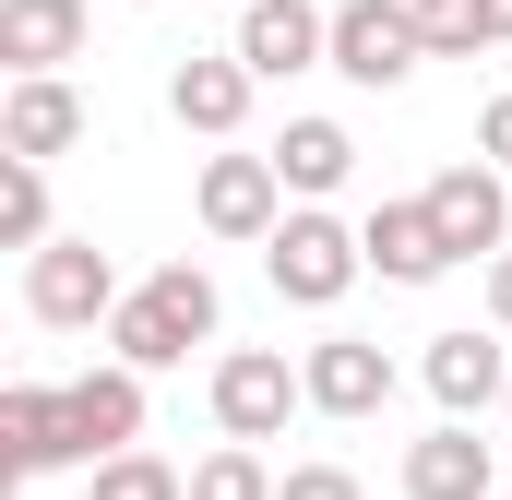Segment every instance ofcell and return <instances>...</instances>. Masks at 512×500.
<instances>
[{
    "label": "cell",
    "mask_w": 512,
    "mask_h": 500,
    "mask_svg": "<svg viewBox=\"0 0 512 500\" xmlns=\"http://www.w3.org/2000/svg\"><path fill=\"white\" fill-rule=\"evenodd\" d=\"M84 143V96L72 84H12L0 96V167H48Z\"/></svg>",
    "instance_id": "cell-15"
},
{
    "label": "cell",
    "mask_w": 512,
    "mask_h": 500,
    "mask_svg": "<svg viewBox=\"0 0 512 500\" xmlns=\"http://www.w3.org/2000/svg\"><path fill=\"white\" fill-rule=\"evenodd\" d=\"M405 500H501V465H489V441L477 429H429V441H405Z\"/></svg>",
    "instance_id": "cell-16"
},
{
    "label": "cell",
    "mask_w": 512,
    "mask_h": 500,
    "mask_svg": "<svg viewBox=\"0 0 512 500\" xmlns=\"http://www.w3.org/2000/svg\"><path fill=\"white\" fill-rule=\"evenodd\" d=\"M191 215H203V239L262 250L274 227H286V179H274V155H203V191H191Z\"/></svg>",
    "instance_id": "cell-8"
},
{
    "label": "cell",
    "mask_w": 512,
    "mask_h": 500,
    "mask_svg": "<svg viewBox=\"0 0 512 500\" xmlns=\"http://www.w3.org/2000/svg\"><path fill=\"white\" fill-rule=\"evenodd\" d=\"M477 155H489V167H512V84L477 108Z\"/></svg>",
    "instance_id": "cell-24"
},
{
    "label": "cell",
    "mask_w": 512,
    "mask_h": 500,
    "mask_svg": "<svg viewBox=\"0 0 512 500\" xmlns=\"http://www.w3.org/2000/svg\"><path fill=\"white\" fill-rule=\"evenodd\" d=\"M48 239H60V227H48V167H0V250L36 262Z\"/></svg>",
    "instance_id": "cell-19"
},
{
    "label": "cell",
    "mask_w": 512,
    "mask_h": 500,
    "mask_svg": "<svg viewBox=\"0 0 512 500\" xmlns=\"http://www.w3.org/2000/svg\"><path fill=\"white\" fill-rule=\"evenodd\" d=\"M417 36H429V60H477V48H501V36H489V0H417Z\"/></svg>",
    "instance_id": "cell-21"
},
{
    "label": "cell",
    "mask_w": 512,
    "mask_h": 500,
    "mask_svg": "<svg viewBox=\"0 0 512 500\" xmlns=\"http://www.w3.org/2000/svg\"><path fill=\"white\" fill-rule=\"evenodd\" d=\"M239 60H251V84L334 72V12H310V0H251V12H239Z\"/></svg>",
    "instance_id": "cell-9"
},
{
    "label": "cell",
    "mask_w": 512,
    "mask_h": 500,
    "mask_svg": "<svg viewBox=\"0 0 512 500\" xmlns=\"http://www.w3.org/2000/svg\"><path fill=\"white\" fill-rule=\"evenodd\" d=\"M274 179H286L298 203H334V191L358 179V131H346V120H286V143H274Z\"/></svg>",
    "instance_id": "cell-18"
},
{
    "label": "cell",
    "mask_w": 512,
    "mask_h": 500,
    "mask_svg": "<svg viewBox=\"0 0 512 500\" xmlns=\"http://www.w3.org/2000/svg\"><path fill=\"white\" fill-rule=\"evenodd\" d=\"M262 274H274L286 310H334V298L370 274V250H358V227H346L334 203H286V227L262 239Z\"/></svg>",
    "instance_id": "cell-2"
},
{
    "label": "cell",
    "mask_w": 512,
    "mask_h": 500,
    "mask_svg": "<svg viewBox=\"0 0 512 500\" xmlns=\"http://www.w3.org/2000/svg\"><path fill=\"white\" fill-rule=\"evenodd\" d=\"M298 405H310V381L286 370L274 346H227V358H215V429H227V441H251V453H262Z\"/></svg>",
    "instance_id": "cell-6"
},
{
    "label": "cell",
    "mask_w": 512,
    "mask_h": 500,
    "mask_svg": "<svg viewBox=\"0 0 512 500\" xmlns=\"http://www.w3.org/2000/svg\"><path fill=\"white\" fill-rule=\"evenodd\" d=\"M429 60V36H417V0H334V72L346 84H405Z\"/></svg>",
    "instance_id": "cell-7"
},
{
    "label": "cell",
    "mask_w": 512,
    "mask_h": 500,
    "mask_svg": "<svg viewBox=\"0 0 512 500\" xmlns=\"http://www.w3.org/2000/svg\"><path fill=\"white\" fill-rule=\"evenodd\" d=\"M501 417H512V393H501Z\"/></svg>",
    "instance_id": "cell-27"
},
{
    "label": "cell",
    "mask_w": 512,
    "mask_h": 500,
    "mask_svg": "<svg viewBox=\"0 0 512 500\" xmlns=\"http://www.w3.org/2000/svg\"><path fill=\"white\" fill-rule=\"evenodd\" d=\"M215 322H227L215 274H203V262H155V274L120 298V322H108V358L155 381V370H179L191 346H215Z\"/></svg>",
    "instance_id": "cell-1"
},
{
    "label": "cell",
    "mask_w": 512,
    "mask_h": 500,
    "mask_svg": "<svg viewBox=\"0 0 512 500\" xmlns=\"http://www.w3.org/2000/svg\"><path fill=\"white\" fill-rule=\"evenodd\" d=\"M274 500H370V489H358V465H286Z\"/></svg>",
    "instance_id": "cell-23"
},
{
    "label": "cell",
    "mask_w": 512,
    "mask_h": 500,
    "mask_svg": "<svg viewBox=\"0 0 512 500\" xmlns=\"http://www.w3.org/2000/svg\"><path fill=\"white\" fill-rule=\"evenodd\" d=\"M60 429H72V465L96 477V465H120V453H143V370H84L60 381Z\"/></svg>",
    "instance_id": "cell-5"
},
{
    "label": "cell",
    "mask_w": 512,
    "mask_h": 500,
    "mask_svg": "<svg viewBox=\"0 0 512 500\" xmlns=\"http://www.w3.org/2000/svg\"><path fill=\"white\" fill-rule=\"evenodd\" d=\"M298 381H310V417H382L393 405V358L370 334H322V346L298 358Z\"/></svg>",
    "instance_id": "cell-11"
},
{
    "label": "cell",
    "mask_w": 512,
    "mask_h": 500,
    "mask_svg": "<svg viewBox=\"0 0 512 500\" xmlns=\"http://www.w3.org/2000/svg\"><path fill=\"white\" fill-rule=\"evenodd\" d=\"M0 453H12V477H60V465H72L60 381H12V393H0Z\"/></svg>",
    "instance_id": "cell-17"
},
{
    "label": "cell",
    "mask_w": 512,
    "mask_h": 500,
    "mask_svg": "<svg viewBox=\"0 0 512 500\" xmlns=\"http://www.w3.org/2000/svg\"><path fill=\"white\" fill-rule=\"evenodd\" d=\"M239 12H251V0H239Z\"/></svg>",
    "instance_id": "cell-28"
},
{
    "label": "cell",
    "mask_w": 512,
    "mask_h": 500,
    "mask_svg": "<svg viewBox=\"0 0 512 500\" xmlns=\"http://www.w3.org/2000/svg\"><path fill=\"white\" fill-rule=\"evenodd\" d=\"M358 250H370L382 286H441V274H453V250H441V227H429V203H370V215H358Z\"/></svg>",
    "instance_id": "cell-14"
},
{
    "label": "cell",
    "mask_w": 512,
    "mask_h": 500,
    "mask_svg": "<svg viewBox=\"0 0 512 500\" xmlns=\"http://www.w3.org/2000/svg\"><path fill=\"white\" fill-rule=\"evenodd\" d=\"M167 120L203 131V143H227V131L251 120V60H239V48H191V60L167 72Z\"/></svg>",
    "instance_id": "cell-12"
},
{
    "label": "cell",
    "mask_w": 512,
    "mask_h": 500,
    "mask_svg": "<svg viewBox=\"0 0 512 500\" xmlns=\"http://www.w3.org/2000/svg\"><path fill=\"white\" fill-rule=\"evenodd\" d=\"M120 262H108V250L96 239H48L36 250V262H24V310H36V322H48V334H96V322H120Z\"/></svg>",
    "instance_id": "cell-3"
},
{
    "label": "cell",
    "mask_w": 512,
    "mask_h": 500,
    "mask_svg": "<svg viewBox=\"0 0 512 500\" xmlns=\"http://www.w3.org/2000/svg\"><path fill=\"white\" fill-rule=\"evenodd\" d=\"M417 203H429V227H441L453 262H501V250H512V191H501V167H489V155H453Z\"/></svg>",
    "instance_id": "cell-4"
},
{
    "label": "cell",
    "mask_w": 512,
    "mask_h": 500,
    "mask_svg": "<svg viewBox=\"0 0 512 500\" xmlns=\"http://www.w3.org/2000/svg\"><path fill=\"white\" fill-rule=\"evenodd\" d=\"M489 322H501V334H512V250H501V262H489Z\"/></svg>",
    "instance_id": "cell-25"
},
{
    "label": "cell",
    "mask_w": 512,
    "mask_h": 500,
    "mask_svg": "<svg viewBox=\"0 0 512 500\" xmlns=\"http://www.w3.org/2000/svg\"><path fill=\"white\" fill-rule=\"evenodd\" d=\"M84 500H191V477L167 465V453H120V465H96Z\"/></svg>",
    "instance_id": "cell-22"
},
{
    "label": "cell",
    "mask_w": 512,
    "mask_h": 500,
    "mask_svg": "<svg viewBox=\"0 0 512 500\" xmlns=\"http://www.w3.org/2000/svg\"><path fill=\"white\" fill-rule=\"evenodd\" d=\"M417 381L441 393V417H453V429H477V417L512 393V358H501V334H477V322H465V334H429Z\"/></svg>",
    "instance_id": "cell-10"
},
{
    "label": "cell",
    "mask_w": 512,
    "mask_h": 500,
    "mask_svg": "<svg viewBox=\"0 0 512 500\" xmlns=\"http://www.w3.org/2000/svg\"><path fill=\"white\" fill-rule=\"evenodd\" d=\"M0 60L12 84H60V60H84V0H0Z\"/></svg>",
    "instance_id": "cell-13"
},
{
    "label": "cell",
    "mask_w": 512,
    "mask_h": 500,
    "mask_svg": "<svg viewBox=\"0 0 512 500\" xmlns=\"http://www.w3.org/2000/svg\"><path fill=\"white\" fill-rule=\"evenodd\" d=\"M274 489H286V477L262 465L251 441H215V453L191 465V500H274Z\"/></svg>",
    "instance_id": "cell-20"
},
{
    "label": "cell",
    "mask_w": 512,
    "mask_h": 500,
    "mask_svg": "<svg viewBox=\"0 0 512 500\" xmlns=\"http://www.w3.org/2000/svg\"><path fill=\"white\" fill-rule=\"evenodd\" d=\"M489 36H501V48H512V0H489Z\"/></svg>",
    "instance_id": "cell-26"
}]
</instances>
